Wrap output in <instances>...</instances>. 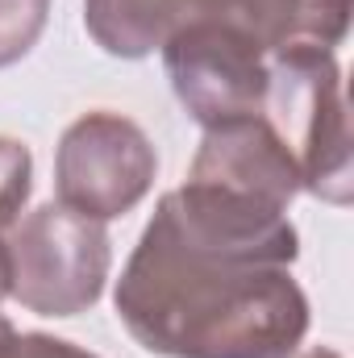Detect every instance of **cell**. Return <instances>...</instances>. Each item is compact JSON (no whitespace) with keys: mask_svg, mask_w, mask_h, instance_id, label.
<instances>
[{"mask_svg":"<svg viewBox=\"0 0 354 358\" xmlns=\"http://www.w3.org/2000/svg\"><path fill=\"white\" fill-rule=\"evenodd\" d=\"M283 208L183 183L167 192L117 279L125 334L159 358H292L309 296Z\"/></svg>","mask_w":354,"mask_h":358,"instance_id":"obj_1","label":"cell"},{"mask_svg":"<svg viewBox=\"0 0 354 358\" xmlns=\"http://www.w3.org/2000/svg\"><path fill=\"white\" fill-rule=\"evenodd\" d=\"M263 117L279 129L300 167V192H313L317 200L338 208L351 204V117L334 50L271 55V92Z\"/></svg>","mask_w":354,"mask_h":358,"instance_id":"obj_2","label":"cell"},{"mask_svg":"<svg viewBox=\"0 0 354 358\" xmlns=\"http://www.w3.org/2000/svg\"><path fill=\"white\" fill-rule=\"evenodd\" d=\"M8 296L38 317L88 313L113 267L104 221L67 204H42L21 217L8 238Z\"/></svg>","mask_w":354,"mask_h":358,"instance_id":"obj_3","label":"cell"},{"mask_svg":"<svg viewBox=\"0 0 354 358\" xmlns=\"http://www.w3.org/2000/svg\"><path fill=\"white\" fill-rule=\"evenodd\" d=\"M163 67L179 104L204 129L267 108L271 55L225 17H200L176 29L163 42Z\"/></svg>","mask_w":354,"mask_h":358,"instance_id":"obj_4","label":"cell"},{"mask_svg":"<svg viewBox=\"0 0 354 358\" xmlns=\"http://www.w3.org/2000/svg\"><path fill=\"white\" fill-rule=\"evenodd\" d=\"M159 155L138 121L96 108L71 121L59 138L55 187L59 204L84 213L92 221L125 217L155 187Z\"/></svg>","mask_w":354,"mask_h":358,"instance_id":"obj_5","label":"cell"},{"mask_svg":"<svg viewBox=\"0 0 354 358\" xmlns=\"http://www.w3.org/2000/svg\"><path fill=\"white\" fill-rule=\"evenodd\" d=\"M187 179L263 200L275 208H288L300 196V167L263 113L204 129V142L187 167Z\"/></svg>","mask_w":354,"mask_h":358,"instance_id":"obj_6","label":"cell"},{"mask_svg":"<svg viewBox=\"0 0 354 358\" xmlns=\"http://www.w3.org/2000/svg\"><path fill=\"white\" fill-rule=\"evenodd\" d=\"M229 8L234 0H84V25L104 55L146 59L200 17L229 21Z\"/></svg>","mask_w":354,"mask_h":358,"instance_id":"obj_7","label":"cell"},{"mask_svg":"<svg viewBox=\"0 0 354 358\" xmlns=\"http://www.w3.org/2000/svg\"><path fill=\"white\" fill-rule=\"evenodd\" d=\"M50 17V0H0V67L21 63Z\"/></svg>","mask_w":354,"mask_h":358,"instance_id":"obj_8","label":"cell"},{"mask_svg":"<svg viewBox=\"0 0 354 358\" xmlns=\"http://www.w3.org/2000/svg\"><path fill=\"white\" fill-rule=\"evenodd\" d=\"M34 192V155L17 138H0V242L21 221L25 200Z\"/></svg>","mask_w":354,"mask_h":358,"instance_id":"obj_9","label":"cell"},{"mask_svg":"<svg viewBox=\"0 0 354 358\" xmlns=\"http://www.w3.org/2000/svg\"><path fill=\"white\" fill-rule=\"evenodd\" d=\"M4 358H96V355L67 342V338H55V334H17Z\"/></svg>","mask_w":354,"mask_h":358,"instance_id":"obj_10","label":"cell"},{"mask_svg":"<svg viewBox=\"0 0 354 358\" xmlns=\"http://www.w3.org/2000/svg\"><path fill=\"white\" fill-rule=\"evenodd\" d=\"M13 338H17V329H13V321L0 313V358L8 355V346H13Z\"/></svg>","mask_w":354,"mask_h":358,"instance_id":"obj_11","label":"cell"},{"mask_svg":"<svg viewBox=\"0 0 354 358\" xmlns=\"http://www.w3.org/2000/svg\"><path fill=\"white\" fill-rule=\"evenodd\" d=\"M292 358H342V355H338V350H330V346H313V350H304V355L296 350Z\"/></svg>","mask_w":354,"mask_h":358,"instance_id":"obj_12","label":"cell"}]
</instances>
